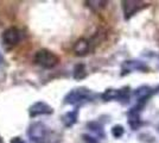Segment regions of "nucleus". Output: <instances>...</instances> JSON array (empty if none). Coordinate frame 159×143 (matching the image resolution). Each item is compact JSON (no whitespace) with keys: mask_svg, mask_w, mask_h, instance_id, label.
<instances>
[{"mask_svg":"<svg viewBox=\"0 0 159 143\" xmlns=\"http://www.w3.org/2000/svg\"><path fill=\"white\" fill-rule=\"evenodd\" d=\"M27 135L33 143H60L61 135L51 130L44 123H33L27 130Z\"/></svg>","mask_w":159,"mask_h":143,"instance_id":"nucleus-1","label":"nucleus"},{"mask_svg":"<svg viewBox=\"0 0 159 143\" xmlns=\"http://www.w3.org/2000/svg\"><path fill=\"white\" fill-rule=\"evenodd\" d=\"M96 94L94 93L92 89L87 87H77V88L71 89L64 98L66 104L70 105H81L88 102H93L95 99Z\"/></svg>","mask_w":159,"mask_h":143,"instance_id":"nucleus-2","label":"nucleus"},{"mask_svg":"<svg viewBox=\"0 0 159 143\" xmlns=\"http://www.w3.org/2000/svg\"><path fill=\"white\" fill-rule=\"evenodd\" d=\"M33 61L36 62L38 66L43 67V68L51 69L60 63V56L57 54H55L51 50L40 49L34 54Z\"/></svg>","mask_w":159,"mask_h":143,"instance_id":"nucleus-3","label":"nucleus"},{"mask_svg":"<svg viewBox=\"0 0 159 143\" xmlns=\"http://www.w3.org/2000/svg\"><path fill=\"white\" fill-rule=\"evenodd\" d=\"M129 97H131V88L128 86H125L122 88H107L102 94L101 98L102 100L105 102H113V100H116V102H121L124 104L128 102L129 100Z\"/></svg>","mask_w":159,"mask_h":143,"instance_id":"nucleus-4","label":"nucleus"},{"mask_svg":"<svg viewBox=\"0 0 159 143\" xmlns=\"http://www.w3.org/2000/svg\"><path fill=\"white\" fill-rule=\"evenodd\" d=\"M122 12H124V18L128 21L133 16L139 13L144 8L148 6V4L145 1H134V0H128V1H122Z\"/></svg>","mask_w":159,"mask_h":143,"instance_id":"nucleus-5","label":"nucleus"},{"mask_svg":"<svg viewBox=\"0 0 159 143\" xmlns=\"http://www.w3.org/2000/svg\"><path fill=\"white\" fill-rule=\"evenodd\" d=\"M148 70H150L148 66L139 60H128V61L122 62V64H121V76H125L126 74L134 73V72L145 73Z\"/></svg>","mask_w":159,"mask_h":143,"instance_id":"nucleus-6","label":"nucleus"},{"mask_svg":"<svg viewBox=\"0 0 159 143\" xmlns=\"http://www.w3.org/2000/svg\"><path fill=\"white\" fill-rule=\"evenodd\" d=\"M144 106H140V105H134L132 109L128 110L127 112V121H128V125L132 130H138L143 124L141 121V110Z\"/></svg>","mask_w":159,"mask_h":143,"instance_id":"nucleus-7","label":"nucleus"},{"mask_svg":"<svg viewBox=\"0 0 159 143\" xmlns=\"http://www.w3.org/2000/svg\"><path fill=\"white\" fill-rule=\"evenodd\" d=\"M21 40V32L17 27H10L4 31L2 34V43L8 47L17 45Z\"/></svg>","mask_w":159,"mask_h":143,"instance_id":"nucleus-8","label":"nucleus"},{"mask_svg":"<svg viewBox=\"0 0 159 143\" xmlns=\"http://www.w3.org/2000/svg\"><path fill=\"white\" fill-rule=\"evenodd\" d=\"M154 88L150 87V86H140L138 88L134 91V97H135V100H137V105L140 106H144L147 100L154 94Z\"/></svg>","mask_w":159,"mask_h":143,"instance_id":"nucleus-9","label":"nucleus"},{"mask_svg":"<svg viewBox=\"0 0 159 143\" xmlns=\"http://www.w3.org/2000/svg\"><path fill=\"white\" fill-rule=\"evenodd\" d=\"M52 112H53L52 107L44 102H34L32 106L29 109V113H30L31 117H37V116H40V115H51Z\"/></svg>","mask_w":159,"mask_h":143,"instance_id":"nucleus-10","label":"nucleus"},{"mask_svg":"<svg viewBox=\"0 0 159 143\" xmlns=\"http://www.w3.org/2000/svg\"><path fill=\"white\" fill-rule=\"evenodd\" d=\"M90 41L86 40V38H80L79 41L75 42L73 47V51L75 53V55L77 56H84L89 53L90 50Z\"/></svg>","mask_w":159,"mask_h":143,"instance_id":"nucleus-11","label":"nucleus"},{"mask_svg":"<svg viewBox=\"0 0 159 143\" xmlns=\"http://www.w3.org/2000/svg\"><path fill=\"white\" fill-rule=\"evenodd\" d=\"M77 117H79V110L77 109L74 110V111H69L66 115L62 116V122L66 128H70L77 122Z\"/></svg>","mask_w":159,"mask_h":143,"instance_id":"nucleus-12","label":"nucleus"},{"mask_svg":"<svg viewBox=\"0 0 159 143\" xmlns=\"http://www.w3.org/2000/svg\"><path fill=\"white\" fill-rule=\"evenodd\" d=\"M74 79H76V80H82V79H84L87 76V69H86V66L83 64V63H79V64H76L75 67H74Z\"/></svg>","mask_w":159,"mask_h":143,"instance_id":"nucleus-13","label":"nucleus"},{"mask_svg":"<svg viewBox=\"0 0 159 143\" xmlns=\"http://www.w3.org/2000/svg\"><path fill=\"white\" fill-rule=\"evenodd\" d=\"M88 128L90 129V131H93L94 134L98 137H105V130H103V126L99 124L98 122H90L88 123Z\"/></svg>","mask_w":159,"mask_h":143,"instance_id":"nucleus-14","label":"nucleus"},{"mask_svg":"<svg viewBox=\"0 0 159 143\" xmlns=\"http://www.w3.org/2000/svg\"><path fill=\"white\" fill-rule=\"evenodd\" d=\"M111 132H112V136L115 137V138H120V137L124 136V134H125V129H124V126L122 125H114L111 130Z\"/></svg>","mask_w":159,"mask_h":143,"instance_id":"nucleus-15","label":"nucleus"},{"mask_svg":"<svg viewBox=\"0 0 159 143\" xmlns=\"http://www.w3.org/2000/svg\"><path fill=\"white\" fill-rule=\"evenodd\" d=\"M87 4H88V6L90 7L92 10H94V11H99V10H101V8H103V7L107 6L108 1H88Z\"/></svg>","mask_w":159,"mask_h":143,"instance_id":"nucleus-16","label":"nucleus"},{"mask_svg":"<svg viewBox=\"0 0 159 143\" xmlns=\"http://www.w3.org/2000/svg\"><path fill=\"white\" fill-rule=\"evenodd\" d=\"M83 140H84V142L86 143H99L96 138L89 136V135H83Z\"/></svg>","mask_w":159,"mask_h":143,"instance_id":"nucleus-17","label":"nucleus"},{"mask_svg":"<svg viewBox=\"0 0 159 143\" xmlns=\"http://www.w3.org/2000/svg\"><path fill=\"white\" fill-rule=\"evenodd\" d=\"M11 143H25L21 138H18V137H14L13 140L11 141Z\"/></svg>","mask_w":159,"mask_h":143,"instance_id":"nucleus-18","label":"nucleus"}]
</instances>
